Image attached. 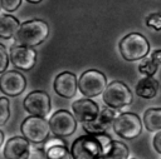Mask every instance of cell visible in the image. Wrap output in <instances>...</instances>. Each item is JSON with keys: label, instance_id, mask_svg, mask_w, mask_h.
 Listing matches in <instances>:
<instances>
[{"label": "cell", "instance_id": "obj_3", "mask_svg": "<svg viewBox=\"0 0 161 159\" xmlns=\"http://www.w3.org/2000/svg\"><path fill=\"white\" fill-rule=\"evenodd\" d=\"M118 48L122 58L127 61L145 59L150 53V43L140 33H130L125 35L121 39Z\"/></svg>", "mask_w": 161, "mask_h": 159}, {"label": "cell", "instance_id": "obj_30", "mask_svg": "<svg viewBox=\"0 0 161 159\" xmlns=\"http://www.w3.org/2000/svg\"><path fill=\"white\" fill-rule=\"evenodd\" d=\"M1 9H3V5H1V0H0V11H1Z\"/></svg>", "mask_w": 161, "mask_h": 159}, {"label": "cell", "instance_id": "obj_26", "mask_svg": "<svg viewBox=\"0 0 161 159\" xmlns=\"http://www.w3.org/2000/svg\"><path fill=\"white\" fill-rule=\"evenodd\" d=\"M152 144H153V148L157 153L161 154V130L157 131L153 136V140H152Z\"/></svg>", "mask_w": 161, "mask_h": 159}, {"label": "cell", "instance_id": "obj_18", "mask_svg": "<svg viewBox=\"0 0 161 159\" xmlns=\"http://www.w3.org/2000/svg\"><path fill=\"white\" fill-rule=\"evenodd\" d=\"M20 24L18 19L10 14H0V38L11 39L15 38Z\"/></svg>", "mask_w": 161, "mask_h": 159}, {"label": "cell", "instance_id": "obj_20", "mask_svg": "<svg viewBox=\"0 0 161 159\" xmlns=\"http://www.w3.org/2000/svg\"><path fill=\"white\" fill-rule=\"evenodd\" d=\"M143 125L148 131L161 130V108H150L143 113Z\"/></svg>", "mask_w": 161, "mask_h": 159}, {"label": "cell", "instance_id": "obj_23", "mask_svg": "<svg viewBox=\"0 0 161 159\" xmlns=\"http://www.w3.org/2000/svg\"><path fill=\"white\" fill-rule=\"evenodd\" d=\"M146 25L153 30H161V13L150 14L146 18Z\"/></svg>", "mask_w": 161, "mask_h": 159}, {"label": "cell", "instance_id": "obj_2", "mask_svg": "<svg viewBox=\"0 0 161 159\" xmlns=\"http://www.w3.org/2000/svg\"><path fill=\"white\" fill-rule=\"evenodd\" d=\"M48 34H49L48 24L44 20L33 19L20 24V28L15 35V40L18 45L33 48L45 41Z\"/></svg>", "mask_w": 161, "mask_h": 159}, {"label": "cell", "instance_id": "obj_11", "mask_svg": "<svg viewBox=\"0 0 161 159\" xmlns=\"http://www.w3.org/2000/svg\"><path fill=\"white\" fill-rule=\"evenodd\" d=\"M9 56L13 65L24 71L33 69L36 63V51L33 48H28L23 45L11 46Z\"/></svg>", "mask_w": 161, "mask_h": 159}, {"label": "cell", "instance_id": "obj_29", "mask_svg": "<svg viewBox=\"0 0 161 159\" xmlns=\"http://www.w3.org/2000/svg\"><path fill=\"white\" fill-rule=\"evenodd\" d=\"M28 3H31V4H38V3H40L42 0H26Z\"/></svg>", "mask_w": 161, "mask_h": 159}, {"label": "cell", "instance_id": "obj_28", "mask_svg": "<svg viewBox=\"0 0 161 159\" xmlns=\"http://www.w3.org/2000/svg\"><path fill=\"white\" fill-rule=\"evenodd\" d=\"M3 143H4V133L0 130V146L3 145Z\"/></svg>", "mask_w": 161, "mask_h": 159}, {"label": "cell", "instance_id": "obj_10", "mask_svg": "<svg viewBox=\"0 0 161 159\" xmlns=\"http://www.w3.org/2000/svg\"><path fill=\"white\" fill-rule=\"evenodd\" d=\"M26 86L25 76L18 70H9L0 76V90L8 96L20 95Z\"/></svg>", "mask_w": 161, "mask_h": 159}, {"label": "cell", "instance_id": "obj_14", "mask_svg": "<svg viewBox=\"0 0 161 159\" xmlns=\"http://www.w3.org/2000/svg\"><path fill=\"white\" fill-rule=\"evenodd\" d=\"M117 115H116V110L112 108H104L99 111V115L96 120L89 121V123H84L83 129L88 133V134H103L109 125H113V121L116 120Z\"/></svg>", "mask_w": 161, "mask_h": 159}, {"label": "cell", "instance_id": "obj_8", "mask_svg": "<svg viewBox=\"0 0 161 159\" xmlns=\"http://www.w3.org/2000/svg\"><path fill=\"white\" fill-rule=\"evenodd\" d=\"M50 131L58 136L64 138L72 135L77 129V119L68 110H58L49 119Z\"/></svg>", "mask_w": 161, "mask_h": 159}, {"label": "cell", "instance_id": "obj_19", "mask_svg": "<svg viewBox=\"0 0 161 159\" xmlns=\"http://www.w3.org/2000/svg\"><path fill=\"white\" fill-rule=\"evenodd\" d=\"M130 155L128 146L118 140H112L107 146L102 159H127Z\"/></svg>", "mask_w": 161, "mask_h": 159}, {"label": "cell", "instance_id": "obj_6", "mask_svg": "<svg viewBox=\"0 0 161 159\" xmlns=\"http://www.w3.org/2000/svg\"><path fill=\"white\" fill-rule=\"evenodd\" d=\"M20 129L23 136L34 144L47 141L50 133L49 121H47L44 118L33 116V115H29L28 118L24 119Z\"/></svg>", "mask_w": 161, "mask_h": 159}, {"label": "cell", "instance_id": "obj_12", "mask_svg": "<svg viewBox=\"0 0 161 159\" xmlns=\"http://www.w3.org/2000/svg\"><path fill=\"white\" fill-rule=\"evenodd\" d=\"M72 109H73L75 119L78 121H80L82 124L96 120L101 111L98 104L94 103L89 98H83V99L75 100L72 104Z\"/></svg>", "mask_w": 161, "mask_h": 159}, {"label": "cell", "instance_id": "obj_5", "mask_svg": "<svg viewBox=\"0 0 161 159\" xmlns=\"http://www.w3.org/2000/svg\"><path fill=\"white\" fill-rule=\"evenodd\" d=\"M106 88H107L106 75L96 69L86 70L78 79V89L87 98H93L103 94Z\"/></svg>", "mask_w": 161, "mask_h": 159}, {"label": "cell", "instance_id": "obj_1", "mask_svg": "<svg viewBox=\"0 0 161 159\" xmlns=\"http://www.w3.org/2000/svg\"><path fill=\"white\" fill-rule=\"evenodd\" d=\"M111 141V136L106 133L82 135L70 145L72 159H102Z\"/></svg>", "mask_w": 161, "mask_h": 159}, {"label": "cell", "instance_id": "obj_27", "mask_svg": "<svg viewBox=\"0 0 161 159\" xmlns=\"http://www.w3.org/2000/svg\"><path fill=\"white\" fill-rule=\"evenodd\" d=\"M151 58L155 60V63L156 64H161V49H158V50H155L152 54H151Z\"/></svg>", "mask_w": 161, "mask_h": 159}, {"label": "cell", "instance_id": "obj_16", "mask_svg": "<svg viewBox=\"0 0 161 159\" xmlns=\"http://www.w3.org/2000/svg\"><path fill=\"white\" fill-rule=\"evenodd\" d=\"M47 159H70V150H68L65 141L62 138H50L45 141L43 148Z\"/></svg>", "mask_w": 161, "mask_h": 159}, {"label": "cell", "instance_id": "obj_13", "mask_svg": "<svg viewBox=\"0 0 161 159\" xmlns=\"http://www.w3.org/2000/svg\"><path fill=\"white\" fill-rule=\"evenodd\" d=\"M54 90L63 98H73L78 89V79L70 71H63L58 74L53 83Z\"/></svg>", "mask_w": 161, "mask_h": 159}, {"label": "cell", "instance_id": "obj_15", "mask_svg": "<svg viewBox=\"0 0 161 159\" xmlns=\"http://www.w3.org/2000/svg\"><path fill=\"white\" fill-rule=\"evenodd\" d=\"M30 144L24 136L10 138L4 148V156L6 159H29Z\"/></svg>", "mask_w": 161, "mask_h": 159}, {"label": "cell", "instance_id": "obj_17", "mask_svg": "<svg viewBox=\"0 0 161 159\" xmlns=\"http://www.w3.org/2000/svg\"><path fill=\"white\" fill-rule=\"evenodd\" d=\"M158 81L153 76H145L136 84V94L143 99H152L158 91Z\"/></svg>", "mask_w": 161, "mask_h": 159}, {"label": "cell", "instance_id": "obj_4", "mask_svg": "<svg viewBox=\"0 0 161 159\" xmlns=\"http://www.w3.org/2000/svg\"><path fill=\"white\" fill-rule=\"evenodd\" d=\"M133 100V95L131 89L119 80H114L109 83L103 93V101L108 108L114 110L122 109L130 105Z\"/></svg>", "mask_w": 161, "mask_h": 159}, {"label": "cell", "instance_id": "obj_25", "mask_svg": "<svg viewBox=\"0 0 161 159\" xmlns=\"http://www.w3.org/2000/svg\"><path fill=\"white\" fill-rule=\"evenodd\" d=\"M3 9L8 13H13L18 10V8L21 5V0H1Z\"/></svg>", "mask_w": 161, "mask_h": 159}, {"label": "cell", "instance_id": "obj_22", "mask_svg": "<svg viewBox=\"0 0 161 159\" xmlns=\"http://www.w3.org/2000/svg\"><path fill=\"white\" fill-rule=\"evenodd\" d=\"M10 118V104L9 99L1 96L0 98V126L5 125Z\"/></svg>", "mask_w": 161, "mask_h": 159}, {"label": "cell", "instance_id": "obj_24", "mask_svg": "<svg viewBox=\"0 0 161 159\" xmlns=\"http://www.w3.org/2000/svg\"><path fill=\"white\" fill-rule=\"evenodd\" d=\"M9 60H10V56L8 54L5 45L0 44V74H4L6 71L9 66Z\"/></svg>", "mask_w": 161, "mask_h": 159}, {"label": "cell", "instance_id": "obj_9", "mask_svg": "<svg viewBox=\"0 0 161 159\" xmlns=\"http://www.w3.org/2000/svg\"><path fill=\"white\" fill-rule=\"evenodd\" d=\"M24 109L33 116L44 118L52 109L50 96L43 90H34L29 93L24 99Z\"/></svg>", "mask_w": 161, "mask_h": 159}, {"label": "cell", "instance_id": "obj_7", "mask_svg": "<svg viewBox=\"0 0 161 159\" xmlns=\"http://www.w3.org/2000/svg\"><path fill=\"white\" fill-rule=\"evenodd\" d=\"M114 133L127 140L137 138L142 131V121L135 113H121L113 121Z\"/></svg>", "mask_w": 161, "mask_h": 159}, {"label": "cell", "instance_id": "obj_21", "mask_svg": "<svg viewBox=\"0 0 161 159\" xmlns=\"http://www.w3.org/2000/svg\"><path fill=\"white\" fill-rule=\"evenodd\" d=\"M157 69H158V64H156L151 56L142 59V61L138 64V71L146 76H153Z\"/></svg>", "mask_w": 161, "mask_h": 159}]
</instances>
